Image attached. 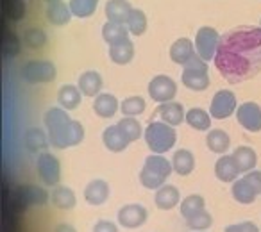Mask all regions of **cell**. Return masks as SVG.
I'll return each instance as SVG.
<instances>
[{"instance_id": "cell-46", "label": "cell", "mask_w": 261, "mask_h": 232, "mask_svg": "<svg viewBox=\"0 0 261 232\" xmlns=\"http://www.w3.org/2000/svg\"><path fill=\"white\" fill-rule=\"evenodd\" d=\"M54 232H77V228L70 223H58L54 228Z\"/></svg>"}, {"instance_id": "cell-18", "label": "cell", "mask_w": 261, "mask_h": 232, "mask_svg": "<svg viewBox=\"0 0 261 232\" xmlns=\"http://www.w3.org/2000/svg\"><path fill=\"white\" fill-rule=\"evenodd\" d=\"M231 157H232V161H234L240 173H249V171L256 170L257 156H256V152H254V149H250V147H247V145L236 147Z\"/></svg>"}, {"instance_id": "cell-47", "label": "cell", "mask_w": 261, "mask_h": 232, "mask_svg": "<svg viewBox=\"0 0 261 232\" xmlns=\"http://www.w3.org/2000/svg\"><path fill=\"white\" fill-rule=\"evenodd\" d=\"M47 4H54V2H59V0H45Z\"/></svg>"}, {"instance_id": "cell-3", "label": "cell", "mask_w": 261, "mask_h": 232, "mask_svg": "<svg viewBox=\"0 0 261 232\" xmlns=\"http://www.w3.org/2000/svg\"><path fill=\"white\" fill-rule=\"evenodd\" d=\"M172 171L174 168L167 157L152 154L143 163V168L140 171V182L145 189H160L163 184H167V179L172 175Z\"/></svg>"}, {"instance_id": "cell-21", "label": "cell", "mask_w": 261, "mask_h": 232, "mask_svg": "<svg viewBox=\"0 0 261 232\" xmlns=\"http://www.w3.org/2000/svg\"><path fill=\"white\" fill-rule=\"evenodd\" d=\"M23 141H25V147L29 152L43 154V152H47V147H48V143H50V139H48V134L43 129L31 127V129H27Z\"/></svg>"}, {"instance_id": "cell-28", "label": "cell", "mask_w": 261, "mask_h": 232, "mask_svg": "<svg viewBox=\"0 0 261 232\" xmlns=\"http://www.w3.org/2000/svg\"><path fill=\"white\" fill-rule=\"evenodd\" d=\"M206 145L211 152L224 156L229 149H231V138L224 129H211L206 136Z\"/></svg>"}, {"instance_id": "cell-48", "label": "cell", "mask_w": 261, "mask_h": 232, "mask_svg": "<svg viewBox=\"0 0 261 232\" xmlns=\"http://www.w3.org/2000/svg\"><path fill=\"white\" fill-rule=\"evenodd\" d=\"M202 232H206V230H202Z\"/></svg>"}, {"instance_id": "cell-6", "label": "cell", "mask_w": 261, "mask_h": 232, "mask_svg": "<svg viewBox=\"0 0 261 232\" xmlns=\"http://www.w3.org/2000/svg\"><path fill=\"white\" fill-rule=\"evenodd\" d=\"M22 77L31 84H45L52 82L56 79V66L52 61L47 59H33V61H27L20 68Z\"/></svg>"}, {"instance_id": "cell-45", "label": "cell", "mask_w": 261, "mask_h": 232, "mask_svg": "<svg viewBox=\"0 0 261 232\" xmlns=\"http://www.w3.org/2000/svg\"><path fill=\"white\" fill-rule=\"evenodd\" d=\"M243 179H245V181L249 182V184L252 186L254 189H256L257 195H261V171L259 170L249 171V173L243 175Z\"/></svg>"}, {"instance_id": "cell-33", "label": "cell", "mask_w": 261, "mask_h": 232, "mask_svg": "<svg viewBox=\"0 0 261 232\" xmlns=\"http://www.w3.org/2000/svg\"><path fill=\"white\" fill-rule=\"evenodd\" d=\"M129 29L123 23H115V22H106L102 27V38L108 45H115L118 41L129 40Z\"/></svg>"}, {"instance_id": "cell-9", "label": "cell", "mask_w": 261, "mask_h": 232, "mask_svg": "<svg viewBox=\"0 0 261 232\" xmlns=\"http://www.w3.org/2000/svg\"><path fill=\"white\" fill-rule=\"evenodd\" d=\"M238 109L236 95L231 90H220L213 95L210 105V114L215 120H225Z\"/></svg>"}, {"instance_id": "cell-30", "label": "cell", "mask_w": 261, "mask_h": 232, "mask_svg": "<svg viewBox=\"0 0 261 232\" xmlns=\"http://www.w3.org/2000/svg\"><path fill=\"white\" fill-rule=\"evenodd\" d=\"M231 195H232V198L238 204H242V206H250V204H254V200L257 198V191L243 177L232 182Z\"/></svg>"}, {"instance_id": "cell-19", "label": "cell", "mask_w": 261, "mask_h": 232, "mask_svg": "<svg viewBox=\"0 0 261 232\" xmlns=\"http://www.w3.org/2000/svg\"><path fill=\"white\" fill-rule=\"evenodd\" d=\"M102 143L109 152H123L129 147V139L122 134V131L118 129V125H109L102 132Z\"/></svg>"}, {"instance_id": "cell-29", "label": "cell", "mask_w": 261, "mask_h": 232, "mask_svg": "<svg viewBox=\"0 0 261 232\" xmlns=\"http://www.w3.org/2000/svg\"><path fill=\"white\" fill-rule=\"evenodd\" d=\"M18 200L23 206H43L48 200V193L40 186H22L18 188Z\"/></svg>"}, {"instance_id": "cell-16", "label": "cell", "mask_w": 261, "mask_h": 232, "mask_svg": "<svg viewBox=\"0 0 261 232\" xmlns=\"http://www.w3.org/2000/svg\"><path fill=\"white\" fill-rule=\"evenodd\" d=\"M102 75L95 70H88V72L81 73L79 80H77V88L84 97H97L102 93Z\"/></svg>"}, {"instance_id": "cell-20", "label": "cell", "mask_w": 261, "mask_h": 232, "mask_svg": "<svg viewBox=\"0 0 261 232\" xmlns=\"http://www.w3.org/2000/svg\"><path fill=\"white\" fill-rule=\"evenodd\" d=\"M215 177L220 182H225V184H232L234 181H238L240 171L231 156L224 154V156L218 157V161L215 163Z\"/></svg>"}, {"instance_id": "cell-5", "label": "cell", "mask_w": 261, "mask_h": 232, "mask_svg": "<svg viewBox=\"0 0 261 232\" xmlns=\"http://www.w3.org/2000/svg\"><path fill=\"white\" fill-rule=\"evenodd\" d=\"M181 80L188 90L193 91L207 90V86H210V68H207V63L202 61L199 55L192 57L182 66Z\"/></svg>"}, {"instance_id": "cell-2", "label": "cell", "mask_w": 261, "mask_h": 232, "mask_svg": "<svg viewBox=\"0 0 261 232\" xmlns=\"http://www.w3.org/2000/svg\"><path fill=\"white\" fill-rule=\"evenodd\" d=\"M50 145L56 149L77 147L84 139V127L81 122L72 120L63 107H50L43 116Z\"/></svg>"}, {"instance_id": "cell-31", "label": "cell", "mask_w": 261, "mask_h": 232, "mask_svg": "<svg viewBox=\"0 0 261 232\" xmlns=\"http://www.w3.org/2000/svg\"><path fill=\"white\" fill-rule=\"evenodd\" d=\"M211 114L207 111H204V109L200 107H192L190 111H186V116H185V122L190 125L192 129H195V131H210L211 127Z\"/></svg>"}, {"instance_id": "cell-39", "label": "cell", "mask_w": 261, "mask_h": 232, "mask_svg": "<svg viewBox=\"0 0 261 232\" xmlns=\"http://www.w3.org/2000/svg\"><path fill=\"white\" fill-rule=\"evenodd\" d=\"M186 225L195 232L207 230V228L213 225V216H211V213H207V211L204 209V211H200V213L193 214V216L186 218Z\"/></svg>"}, {"instance_id": "cell-17", "label": "cell", "mask_w": 261, "mask_h": 232, "mask_svg": "<svg viewBox=\"0 0 261 232\" xmlns=\"http://www.w3.org/2000/svg\"><path fill=\"white\" fill-rule=\"evenodd\" d=\"M158 116L161 118V122H165V124L172 125V127H177V125H181L182 122H185V107H182V104H179V102H167V104H160V107H158Z\"/></svg>"}, {"instance_id": "cell-14", "label": "cell", "mask_w": 261, "mask_h": 232, "mask_svg": "<svg viewBox=\"0 0 261 232\" xmlns=\"http://www.w3.org/2000/svg\"><path fill=\"white\" fill-rule=\"evenodd\" d=\"M154 202H156L158 209L170 211V209H174L175 206H179V204H181V191H179L177 186L163 184L160 189H156Z\"/></svg>"}, {"instance_id": "cell-38", "label": "cell", "mask_w": 261, "mask_h": 232, "mask_svg": "<svg viewBox=\"0 0 261 232\" xmlns=\"http://www.w3.org/2000/svg\"><path fill=\"white\" fill-rule=\"evenodd\" d=\"M125 25L133 36H142V34L147 31V15L142 11V9H133Z\"/></svg>"}, {"instance_id": "cell-27", "label": "cell", "mask_w": 261, "mask_h": 232, "mask_svg": "<svg viewBox=\"0 0 261 232\" xmlns=\"http://www.w3.org/2000/svg\"><path fill=\"white\" fill-rule=\"evenodd\" d=\"M81 98H83V93H81L79 88L73 86V84H65V86H61L58 91L59 107L66 109V111H72V109L79 107Z\"/></svg>"}, {"instance_id": "cell-32", "label": "cell", "mask_w": 261, "mask_h": 232, "mask_svg": "<svg viewBox=\"0 0 261 232\" xmlns=\"http://www.w3.org/2000/svg\"><path fill=\"white\" fill-rule=\"evenodd\" d=\"M70 18H72L70 6L65 4L63 0L47 6V20L52 25H66L70 22Z\"/></svg>"}, {"instance_id": "cell-24", "label": "cell", "mask_w": 261, "mask_h": 232, "mask_svg": "<svg viewBox=\"0 0 261 232\" xmlns=\"http://www.w3.org/2000/svg\"><path fill=\"white\" fill-rule=\"evenodd\" d=\"M93 111L100 118H113L118 112V98L111 93H100L93 100Z\"/></svg>"}, {"instance_id": "cell-43", "label": "cell", "mask_w": 261, "mask_h": 232, "mask_svg": "<svg viewBox=\"0 0 261 232\" xmlns=\"http://www.w3.org/2000/svg\"><path fill=\"white\" fill-rule=\"evenodd\" d=\"M4 52L6 55H9V57H13V55H16L20 52V41L16 36H13V34H9L8 38H6L4 41Z\"/></svg>"}, {"instance_id": "cell-12", "label": "cell", "mask_w": 261, "mask_h": 232, "mask_svg": "<svg viewBox=\"0 0 261 232\" xmlns=\"http://www.w3.org/2000/svg\"><path fill=\"white\" fill-rule=\"evenodd\" d=\"M236 120L247 132H261V105L256 102H243L236 109Z\"/></svg>"}, {"instance_id": "cell-36", "label": "cell", "mask_w": 261, "mask_h": 232, "mask_svg": "<svg viewBox=\"0 0 261 232\" xmlns=\"http://www.w3.org/2000/svg\"><path fill=\"white\" fill-rule=\"evenodd\" d=\"M116 125H118V129L122 131V134L129 139V143L138 141V139L143 136V132H145L142 127V124H140L136 118H129V116H127V118H122Z\"/></svg>"}, {"instance_id": "cell-8", "label": "cell", "mask_w": 261, "mask_h": 232, "mask_svg": "<svg viewBox=\"0 0 261 232\" xmlns=\"http://www.w3.org/2000/svg\"><path fill=\"white\" fill-rule=\"evenodd\" d=\"M218 41H220V36H218L217 29L213 27H200L197 31V36H195V52L202 61H211L215 59V54H217V48H218Z\"/></svg>"}, {"instance_id": "cell-11", "label": "cell", "mask_w": 261, "mask_h": 232, "mask_svg": "<svg viewBox=\"0 0 261 232\" xmlns=\"http://www.w3.org/2000/svg\"><path fill=\"white\" fill-rule=\"evenodd\" d=\"M118 225L123 228H140L149 220V211L142 204H125L118 209Z\"/></svg>"}, {"instance_id": "cell-13", "label": "cell", "mask_w": 261, "mask_h": 232, "mask_svg": "<svg viewBox=\"0 0 261 232\" xmlns=\"http://www.w3.org/2000/svg\"><path fill=\"white\" fill-rule=\"evenodd\" d=\"M109 182L104 179H93L86 184L84 188V200H86L90 206H104L109 198Z\"/></svg>"}, {"instance_id": "cell-22", "label": "cell", "mask_w": 261, "mask_h": 232, "mask_svg": "<svg viewBox=\"0 0 261 232\" xmlns=\"http://www.w3.org/2000/svg\"><path fill=\"white\" fill-rule=\"evenodd\" d=\"M130 11H133V8H130L127 0H108V4H106V18H108V22L123 23L125 25Z\"/></svg>"}, {"instance_id": "cell-25", "label": "cell", "mask_w": 261, "mask_h": 232, "mask_svg": "<svg viewBox=\"0 0 261 232\" xmlns=\"http://www.w3.org/2000/svg\"><path fill=\"white\" fill-rule=\"evenodd\" d=\"M172 168H174V171L177 175L186 177V175H190L195 170V156L188 149L175 150L174 157H172Z\"/></svg>"}, {"instance_id": "cell-42", "label": "cell", "mask_w": 261, "mask_h": 232, "mask_svg": "<svg viewBox=\"0 0 261 232\" xmlns=\"http://www.w3.org/2000/svg\"><path fill=\"white\" fill-rule=\"evenodd\" d=\"M224 232H259V227L254 221H242V223L227 225Z\"/></svg>"}, {"instance_id": "cell-4", "label": "cell", "mask_w": 261, "mask_h": 232, "mask_svg": "<svg viewBox=\"0 0 261 232\" xmlns=\"http://www.w3.org/2000/svg\"><path fill=\"white\" fill-rule=\"evenodd\" d=\"M143 138H145V143L150 152L163 156V154H167L168 150H172L175 147L177 132H175V127L158 120V122H150L147 125L145 132H143Z\"/></svg>"}, {"instance_id": "cell-10", "label": "cell", "mask_w": 261, "mask_h": 232, "mask_svg": "<svg viewBox=\"0 0 261 232\" xmlns=\"http://www.w3.org/2000/svg\"><path fill=\"white\" fill-rule=\"evenodd\" d=\"M149 97L152 98L158 104H167L172 102L177 95V84L172 77L168 75H156L152 80L149 82Z\"/></svg>"}, {"instance_id": "cell-37", "label": "cell", "mask_w": 261, "mask_h": 232, "mask_svg": "<svg viewBox=\"0 0 261 232\" xmlns=\"http://www.w3.org/2000/svg\"><path fill=\"white\" fill-rule=\"evenodd\" d=\"M68 6L75 18H88L97 11L98 0H70Z\"/></svg>"}, {"instance_id": "cell-7", "label": "cell", "mask_w": 261, "mask_h": 232, "mask_svg": "<svg viewBox=\"0 0 261 232\" xmlns=\"http://www.w3.org/2000/svg\"><path fill=\"white\" fill-rule=\"evenodd\" d=\"M36 170L45 186L56 188V186L59 184V179H61V164H59V159L54 154H50V152L40 154L36 161Z\"/></svg>"}, {"instance_id": "cell-44", "label": "cell", "mask_w": 261, "mask_h": 232, "mask_svg": "<svg viewBox=\"0 0 261 232\" xmlns=\"http://www.w3.org/2000/svg\"><path fill=\"white\" fill-rule=\"evenodd\" d=\"M91 232H120L118 225L111 220H98L97 223L93 225Z\"/></svg>"}, {"instance_id": "cell-34", "label": "cell", "mask_w": 261, "mask_h": 232, "mask_svg": "<svg viewBox=\"0 0 261 232\" xmlns=\"http://www.w3.org/2000/svg\"><path fill=\"white\" fill-rule=\"evenodd\" d=\"M206 209V200H204L202 195H197V193H193V195H188L186 198L181 200V204H179V211H181V214L186 218L193 216V214L200 213V211Z\"/></svg>"}, {"instance_id": "cell-49", "label": "cell", "mask_w": 261, "mask_h": 232, "mask_svg": "<svg viewBox=\"0 0 261 232\" xmlns=\"http://www.w3.org/2000/svg\"><path fill=\"white\" fill-rule=\"evenodd\" d=\"M259 27H261V25H259Z\"/></svg>"}, {"instance_id": "cell-23", "label": "cell", "mask_w": 261, "mask_h": 232, "mask_svg": "<svg viewBox=\"0 0 261 232\" xmlns=\"http://www.w3.org/2000/svg\"><path fill=\"white\" fill-rule=\"evenodd\" d=\"M135 45H133V41L129 40H123V41H118V43L115 45H109V57H111V61L115 63V65H129L130 61H133V57H135Z\"/></svg>"}, {"instance_id": "cell-41", "label": "cell", "mask_w": 261, "mask_h": 232, "mask_svg": "<svg viewBox=\"0 0 261 232\" xmlns=\"http://www.w3.org/2000/svg\"><path fill=\"white\" fill-rule=\"evenodd\" d=\"M25 13V6L22 0H6V15L11 20H22Z\"/></svg>"}, {"instance_id": "cell-26", "label": "cell", "mask_w": 261, "mask_h": 232, "mask_svg": "<svg viewBox=\"0 0 261 232\" xmlns=\"http://www.w3.org/2000/svg\"><path fill=\"white\" fill-rule=\"evenodd\" d=\"M50 202H52V206L58 207V209L70 211L77 206V196H75V193L68 188V186L58 184L50 195Z\"/></svg>"}, {"instance_id": "cell-35", "label": "cell", "mask_w": 261, "mask_h": 232, "mask_svg": "<svg viewBox=\"0 0 261 232\" xmlns=\"http://www.w3.org/2000/svg\"><path fill=\"white\" fill-rule=\"evenodd\" d=\"M145 98L140 97V95H133V97H127L120 102V111L123 116H129V118H136L145 111Z\"/></svg>"}, {"instance_id": "cell-1", "label": "cell", "mask_w": 261, "mask_h": 232, "mask_svg": "<svg viewBox=\"0 0 261 232\" xmlns=\"http://www.w3.org/2000/svg\"><path fill=\"white\" fill-rule=\"evenodd\" d=\"M215 66L227 82L240 84L261 72V27L240 25L218 41Z\"/></svg>"}, {"instance_id": "cell-15", "label": "cell", "mask_w": 261, "mask_h": 232, "mask_svg": "<svg viewBox=\"0 0 261 232\" xmlns=\"http://www.w3.org/2000/svg\"><path fill=\"white\" fill-rule=\"evenodd\" d=\"M195 43H193L190 38H179L172 43L170 47V61L175 63V65H182L190 61L192 57H195Z\"/></svg>"}, {"instance_id": "cell-40", "label": "cell", "mask_w": 261, "mask_h": 232, "mask_svg": "<svg viewBox=\"0 0 261 232\" xmlns=\"http://www.w3.org/2000/svg\"><path fill=\"white\" fill-rule=\"evenodd\" d=\"M47 41H48L47 34L41 29H38V27H31V29H27L23 33V43L29 48H41L47 45Z\"/></svg>"}]
</instances>
